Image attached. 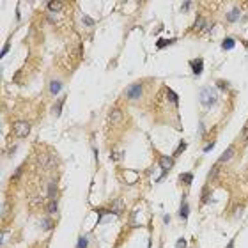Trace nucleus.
Returning <instances> with one entry per match:
<instances>
[{"instance_id":"obj_1","label":"nucleus","mask_w":248,"mask_h":248,"mask_svg":"<svg viewBox=\"0 0 248 248\" xmlns=\"http://www.w3.org/2000/svg\"><path fill=\"white\" fill-rule=\"evenodd\" d=\"M216 99H218V92L211 89V87H207V89H202L200 91V103L205 106V108H209L216 103Z\"/></svg>"},{"instance_id":"obj_2","label":"nucleus","mask_w":248,"mask_h":248,"mask_svg":"<svg viewBox=\"0 0 248 248\" xmlns=\"http://www.w3.org/2000/svg\"><path fill=\"white\" fill-rule=\"evenodd\" d=\"M13 133L18 136V138H25L30 133V124L27 120H16L13 124Z\"/></svg>"},{"instance_id":"obj_3","label":"nucleus","mask_w":248,"mask_h":248,"mask_svg":"<svg viewBox=\"0 0 248 248\" xmlns=\"http://www.w3.org/2000/svg\"><path fill=\"white\" fill-rule=\"evenodd\" d=\"M142 91H144V85L142 83H131L126 89V98L128 99H138L142 96Z\"/></svg>"},{"instance_id":"obj_4","label":"nucleus","mask_w":248,"mask_h":248,"mask_svg":"<svg viewBox=\"0 0 248 248\" xmlns=\"http://www.w3.org/2000/svg\"><path fill=\"white\" fill-rule=\"evenodd\" d=\"M122 119H124V113L120 112L119 108H113L112 112H110V115H108V120H110L112 126H119L120 122H122Z\"/></svg>"},{"instance_id":"obj_5","label":"nucleus","mask_w":248,"mask_h":248,"mask_svg":"<svg viewBox=\"0 0 248 248\" xmlns=\"http://www.w3.org/2000/svg\"><path fill=\"white\" fill-rule=\"evenodd\" d=\"M190 66H191V71H193V75H200L202 73V69H204V62H202V59H193L190 62Z\"/></svg>"},{"instance_id":"obj_6","label":"nucleus","mask_w":248,"mask_h":248,"mask_svg":"<svg viewBox=\"0 0 248 248\" xmlns=\"http://www.w3.org/2000/svg\"><path fill=\"white\" fill-rule=\"evenodd\" d=\"M234 154H236V149H234V147H229L225 152H223V154L220 156L218 163H227L229 160H232V158H234Z\"/></svg>"},{"instance_id":"obj_7","label":"nucleus","mask_w":248,"mask_h":248,"mask_svg":"<svg viewBox=\"0 0 248 248\" xmlns=\"http://www.w3.org/2000/svg\"><path fill=\"white\" fill-rule=\"evenodd\" d=\"M172 167H174V158H170V156H163V158H161V169H163V174H165V172H169Z\"/></svg>"},{"instance_id":"obj_8","label":"nucleus","mask_w":248,"mask_h":248,"mask_svg":"<svg viewBox=\"0 0 248 248\" xmlns=\"http://www.w3.org/2000/svg\"><path fill=\"white\" fill-rule=\"evenodd\" d=\"M122 209H124L122 200H115V202L112 204V207H110V211H112L113 214H119V213H122Z\"/></svg>"},{"instance_id":"obj_9","label":"nucleus","mask_w":248,"mask_h":248,"mask_svg":"<svg viewBox=\"0 0 248 248\" xmlns=\"http://www.w3.org/2000/svg\"><path fill=\"white\" fill-rule=\"evenodd\" d=\"M60 89H62V83H60L59 80H53V82L50 83V92H51V94H59Z\"/></svg>"},{"instance_id":"obj_10","label":"nucleus","mask_w":248,"mask_h":248,"mask_svg":"<svg viewBox=\"0 0 248 248\" xmlns=\"http://www.w3.org/2000/svg\"><path fill=\"white\" fill-rule=\"evenodd\" d=\"M238 18H239V9L238 7L230 9V13L227 14V21H238Z\"/></svg>"},{"instance_id":"obj_11","label":"nucleus","mask_w":248,"mask_h":248,"mask_svg":"<svg viewBox=\"0 0 248 248\" xmlns=\"http://www.w3.org/2000/svg\"><path fill=\"white\" fill-rule=\"evenodd\" d=\"M234 46H236V41H234L232 37H227V39H223V43H222V48L223 50H232Z\"/></svg>"},{"instance_id":"obj_12","label":"nucleus","mask_w":248,"mask_h":248,"mask_svg":"<svg viewBox=\"0 0 248 248\" xmlns=\"http://www.w3.org/2000/svg\"><path fill=\"white\" fill-rule=\"evenodd\" d=\"M48 195L51 200H55V195H57V183L55 181H51V183L48 184Z\"/></svg>"},{"instance_id":"obj_13","label":"nucleus","mask_w":248,"mask_h":248,"mask_svg":"<svg viewBox=\"0 0 248 248\" xmlns=\"http://www.w3.org/2000/svg\"><path fill=\"white\" fill-rule=\"evenodd\" d=\"M48 9L50 11H60V9H62V2H57V0L48 2Z\"/></svg>"},{"instance_id":"obj_14","label":"nucleus","mask_w":248,"mask_h":248,"mask_svg":"<svg viewBox=\"0 0 248 248\" xmlns=\"http://www.w3.org/2000/svg\"><path fill=\"white\" fill-rule=\"evenodd\" d=\"M181 181H183L184 184H191L193 183V174H188V172H186V174H181Z\"/></svg>"},{"instance_id":"obj_15","label":"nucleus","mask_w":248,"mask_h":248,"mask_svg":"<svg viewBox=\"0 0 248 248\" xmlns=\"http://www.w3.org/2000/svg\"><path fill=\"white\" fill-rule=\"evenodd\" d=\"M179 216L183 220H186L188 218V204L186 202H183V205H181V211H179Z\"/></svg>"},{"instance_id":"obj_16","label":"nucleus","mask_w":248,"mask_h":248,"mask_svg":"<svg viewBox=\"0 0 248 248\" xmlns=\"http://www.w3.org/2000/svg\"><path fill=\"white\" fill-rule=\"evenodd\" d=\"M174 41H176V39H170V41H165V39H158V43H156V46H158V48H165V46H169V44H172Z\"/></svg>"},{"instance_id":"obj_17","label":"nucleus","mask_w":248,"mask_h":248,"mask_svg":"<svg viewBox=\"0 0 248 248\" xmlns=\"http://www.w3.org/2000/svg\"><path fill=\"white\" fill-rule=\"evenodd\" d=\"M48 213H50V214L57 213V200H50V204H48Z\"/></svg>"},{"instance_id":"obj_18","label":"nucleus","mask_w":248,"mask_h":248,"mask_svg":"<svg viewBox=\"0 0 248 248\" xmlns=\"http://www.w3.org/2000/svg\"><path fill=\"white\" fill-rule=\"evenodd\" d=\"M87 245H89L87 238H85V236H82V238L78 239V248H87Z\"/></svg>"},{"instance_id":"obj_19","label":"nucleus","mask_w":248,"mask_h":248,"mask_svg":"<svg viewBox=\"0 0 248 248\" xmlns=\"http://www.w3.org/2000/svg\"><path fill=\"white\" fill-rule=\"evenodd\" d=\"M167 96H169V99H170V101H174V103H177V101H179V98L176 96V92H172L170 89L167 91Z\"/></svg>"},{"instance_id":"obj_20","label":"nucleus","mask_w":248,"mask_h":248,"mask_svg":"<svg viewBox=\"0 0 248 248\" xmlns=\"http://www.w3.org/2000/svg\"><path fill=\"white\" fill-rule=\"evenodd\" d=\"M184 149H186V142H181V144H179V147L176 149V152H174V156H177V154H181V152H183Z\"/></svg>"},{"instance_id":"obj_21","label":"nucleus","mask_w":248,"mask_h":248,"mask_svg":"<svg viewBox=\"0 0 248 248\" xmlns=\"http://www.w3.org/2000/svg\"><path fill=\"white\" fill-rule=\"evenodd\" d=\"M202 25H204V20H202V16H198V18H197V23H195V27H193V30H198Z\"/></svg>"},{"instance_id":"obj_22","label":"nucleus","mask_w":248,"mask_h":248,"mask_svg":"<svg viewBox=\"0 0 248 248\" xmlns=\"http://www.w3.org/2000/svg\"><path fill=\"white\" fill-rule=\"evenodd\" d=\"M62 105H64V101H62V99H60V101H59V103L55 105V115H57V117L60 115V108H62Z\"/></svg>"},{"instance_id":"obj_23","label":"nucleus","mask_w":248,"mask_h":248,"mask_svg":"<svg viewBox=\"0 0 248 248\" xmlns=\"http://www.w3.org/2000/svg\"><path fill=\"white\" fill-rule=\"evenodd\" d=\"M176 246H177V248H186V239H183V238H181V239L177 241Z\"/></svg>"},{"instance_id":"obj_24","label":"nucleus","mask_w":248,"mask_h":248,"mask_svg":"<svg viewBox=\"0 0 248 248\" xmlns=\"http://www.w3.org/2000/svg\"><path fill=\"white\" fill-rule=\"evenodd\" d=\"M213 147H214V142H209V144L204 147V152H209V151H213Z\"/></svg>"},{"instance_id":"obj_25","label":"nucleus","mask_w":248,"mask_h":248,"mask_svg":"<svg viewBox=\"0 0 248 248\" xmlns=\"http://www.w3.org/2000/svg\"><path fill=\"white\" fill-rule=\"evenodd\" d=\"M51 227V222H50V218H44V222H43V229H50Z\"/></svg>"},{"instance_id":"obj_26","label":"nucleus","mask_w":248,"mask_h":248,"mask_svg":"<svg viewBox=\"0 0 248 248\" xmlns=\"http://www.w3.org/2000/svg\"><path fill=\"white\" fill-rule=\"evenodd\" d=\"M6 211H9L7 204H2V218H6Z\"/></svg>"},{"instance_id":"obj_27","label":"nucleus","mask_w":248,"mask_h":248,"mask_svg":"<svg viewBox=\"0 0 248 248\" xmlns=\"http://www.w3.org/2000/svg\"><path fill=\"white\" fill-rule=\"evenodd\" d=\"M83 21H85V25H92V23H94V21H92L91 18H89V16H85V18H83Z\"/></svg>"},{"instance_id":"obj_28","label":"nucleus","mask_w":248,"mask_h":248,"mask_svg":"<svg viewBox=\"0 0 248 248\" xmlns=\"http://www.w3.org/2000/svg\"><path fill=\"white\" fill-rule=\"evenodd\" d=\"M218 87H220V89H227L229 83H225V82H218Z\"/></svg>"},{"instance_id":"obj_29","label":"nucleus","mask_w":248,"mask_h":248,"mask_svg":"<svg viewBox=\"0 0 248 248\" xmlns=\"http://www.w3.org/2000/svg\"><path fill=\"white\" fill-rule=\"evenodd\" d=\"M7 50H9V43H7L6 46H4V50H2V57H4V55L7 53Z\"/></svg>"},{"instance_id":"obj_30","label":"nucleus","mask_w":248,"mask_h":248,"mask_svg":"<svg viewBox=\"0 0 248 248\" xmlns=\"http://www.w3.org/2000/svg\"><path fill=\"white\" fill-rule=\"evenodd\" d=\"M243 140H245V142L248 140V129H245V131H243Z\"/></svg>"},{"instance_id":"obj_31","label":"nucleus","mask_w":248,"mask_h":248,"mask_svg":"<svg viewBox=\"0 0 248 248\" xmlns=\"http://www.w3.org/2000/svg\"><path fill=\"white\" fill-rule=\"evenodd\" d=\"M188 7H190V2H184V4H183V11H188Z\"/></svg>"},{"instance_id":"obj_32","label":"nucleus","mask_w":248,"mask_h":248,"mask_svg":"<svg viewBox=\"0 0 248 248\" xmlns=\"http://www.w3.org/2000/svg\"><path fill=\"white\" fill-rule=\"evenodd\" d=\"M227 248H234V241H230V243L227 245Z\"/></svg>"}]
</instances>
